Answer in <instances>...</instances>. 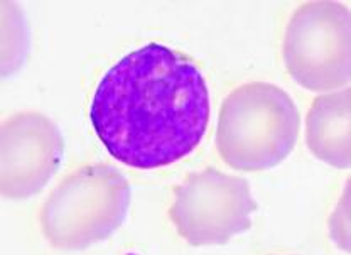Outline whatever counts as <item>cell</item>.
Masks as SVG:
<instances>
[{
  "instance_id": "6da1fadb",
  "label": "cell",
  "mask_w": 351,
  "mask_h": 255,
  "mask_svg": "<svg viewBox=\"0 0 351 255\" xmlns=\"http://www.w3.org/2000/svg\"><path fill=\"white\" fill-rule=\"evenodd\" d=\"M210 115L203 73L160 42L117 61L98 82L90 104V122L110 156L142 171L188 158L203 141Z\"/></svg>"
},
{
  "instance_id": "7a4b0ae2",
  "label": "cell",
  "mask_w": 351,
  "mask_h": 255,
  "mask_svg": "<svg viewBox=\"0 0 351 255\" xmlns=\"http://www.w3.org/2000/svg\"><path fill=\"white\" fill-rule=\"evenodd\" d=\"M299 127L301 115L291 95L272 83H245L219 108V158L245 173L272 169L295 147Z\"/></svg>"
},
{
  "instance_id": "3957f363",
  "label": "cell",
  "mask_w": 351,
  "mask_h": 255,
  "mask_svg": "<svg viewBox=\"0 0 351 255\" xmlns=\"http://www.w3.org/2000/svg\"><path fill=\"white\" fill-rule=\"evenodd\" d=\"M130 184L115 167L88 164L66 176L41 210V230L60 250H83L104 242L125 221Z\"/></svg>"
},
{
  "instance_id": "277c9868",
  "label": "cell",
  "mask_w": 351,
  "mask_h": 255,
  "mask_svg": "<svg viewBox=\"0 0 351 255\" xmlns=\"http://www.w3.org/2000/svg\"><path fill=\"white\" fill-rule=\"evenodd\" d=\"M284 63L298 85L331 92L351 82V10L339 2H306L289 19Z\"/></svg>"
},
{
  "instance_id": "5b68a950",
  "label": "cell",
  "mask_w": 351,
  "mask_h": 255,
  "mask_svg": "<svg viewBox=\"0 0 351 255\" xmlns=\"http://www.w3.org/2000/svg\"><path fill=\"white\" fill-rule=\"evenodd\" d=\"M255 210L257 202L243 178L208 167L176 186L169 220L189 245H223L250 228Z\"/></svg>"
},
{
  "instance_id": "8992f818",
  "label": "cell",
  "mask_w": 351,
  "mask_h": 255,
  "mask_svg": "<svg viewBox=\"0 0 351 255\" xmlns=\"http://www.w3.org/2000/svg\"><path fill=\"white\" fill-rule=\"evenodd\" d=\"M0 149V191L7 199H25L43 191L60 169L64 141L49 117L21 112L3 120Z\"/></svg>"
},
{
  "instance_id": "52a82bcc",
  "label": "cell",
  "mask_w": 351,
  "mask_h": 255,
  "mask_svg": "<svg viewBox=\"0 0 351 255\" xmlns=\"http://www.w3.org/2000/svg\"><path fill=\"white\" fill-rule=\"evenodd\" d=\"M306 144L319 161L351 169V86L314 98L306 119Z\"/></svg>"
},
{
  "instance_id": "ba28073f",
  "label": "cell",
  "mask_w": 351,
  "mask_h": 255,
  "mask_svg": "<svg viewBox=\"0 0 351 255\" xmlns=\"http://www.w3.org/2000/svg\"><path fill=\"white\" fill-rule=\"evenodd\" d=\"M329 235L343 252L351 254V176L329 217Z\"/></svg>"
}]
</instances>
